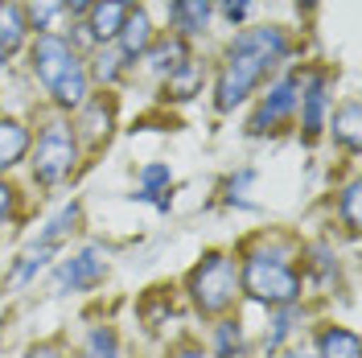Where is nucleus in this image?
Wrapping results in <instances>:
<instances>
[{
	"mask_svg": "<svg viewBox=\"0 0 362 358\" xmlns=\"http://www.w3.org/2000/svg\"><path fill=\"white\" fill-rule=\"evenodd\" d=\"M25 149H29L25 124H17V120H0V173L13 169V165L25 157Z\"/></svg>",
	"mask_w": 362,
	"mask_h": 358,
	"instance_id": "12",
	"label": "nucleus"
},
{
	"mask_svg": "<svg viewBox=\"0 0 362 358\" xmlns=\"http://www.w3.org/2000/svg\"><path fill=\"white\" fill-rule=\"evenodd\" d=\"M218 4H223L226 21H243V17H247V8H251V0H218Z\"/></svg>",
	"mask_w": 362,
	"mask_h": 358,
	"instance_id": "28",
	"label": "nucleus"
},
{
	"mask_svg": "<svg viewBox=\"0 0 362 358\" xmlns=\"http://www.w3.org/2000/svg\"><path fill=\"white\" fill-rule=\"evenodd\" d=\"M317 0H296V8H313Z\"/></svg>",
	"mask_w": 362,
	"mask_h": 358,
	"instance_id": "33",
	"label": "nucleus"
},
{
	"mask_svg": "<svg viewBox=\"0 0 362 358\" xmlns=\"http://www.w3.org/2000/svg\"><path fill=\"white\" fill-rule=\"evenodd\" d=\"M202 87V67L198 62H185L169 74V83H165V95H173V99H189L194 91Z\"/></svg>",
	"mask_w": 362,
	"mask_h": 358,
	"instance_id": "17",
	"label": "nucleus"
},
{
	"mask_svg": "<svg viewBox=\"0 0 362 358\" xmlns=\"http://www.w3.org/2000/svg\"><path fill=\"white\" fill-rule=\"evenodd\" d=\"M284 358H313V354H305V350H293V354H284Z\"/></svg>",
	"mask_w": 362,
	"mask_h": 358,
	"instance_id": "34",
	"label": "nucleus"
},
{
	"mask_svg": "<svg viewBox=\"0 0 362 358\" xmlns=\"http://www.w3.org/2000/svg\"><path fill=\"white\" fill-rule=\"evenodd\" d=\"M214 350L218 358H247V346H243V330L235 321H223L218 334H214Z\"/></svg>",
	"mask_w": 362,
	"mask_h": 358,
	"instance_id": "21",
	"label": "nucleus"
},
{
	"mask_svg": "<svg viewBox=\"0 0 362 358\" xmlns=\"http://www.w3.org/2000/svg\"><path fill=\"white\" fill-rule=\"evenodd\" d=\"M296 91H300V74H284V79H280V83H276V87L268 91V95H264V103L255 108V115H251V124H247L251 136L276 132V128H280V124H284V120L293 115L296 99H300Z\"/></svg>",
	"mask_w": 362,
	"mask_h": 358,
	"instance_id": "7",
	"label": "nucleus"
},
{
	"mask_svg": "<svg viewBox=\"0 0 362 358\" xmlns=\"http://www.w3.org/2000/svg\"><path fill=\"white\" fill-rule=\"evenodd\" d=\"M25 42V13L21 4L4 0L0 4V54H17Z\"/></svg>",
	"mask_w": 362,
	"mask_h": 358,
	"instance_id": "13",
	"label": "nucleus"
},
{
	"mask_svg": "<svg viewBox=\"0 0 362 358\" xmlns=\"http://www.w3.org/2000/svg\"><path fill=\"white\" fill-rule=\"evenodd\" d=\"M54 251H58V247H45V243H33V247H29V251L21 255V264H17V272H13V289L29 284V280H33V276H37V272H42L45 264L54 260Z\"/></svg>",
	"mask_w": 362,
	"mask_h": 358,
	"instance_id": "16",
	"label": "nucleus"
},
{
	"mask_svg": "<svg viewBox=\"0 0 362 358\" xmlns=\"http://www.w3.org/2000/svg\"><path fill=\"white\" fill-rule=\"evenodd\" d=\"M284 54H288V37H284L276 25L239 33L235 42L226 45V62H223V70H218V83H214V108H218V112L239 108L251 91L264 83V74H268Z\"/></svg>",
	"mask_w": 362,
	"mask_h": 358,
	"instance_id": "1",
	"label": "nucleus"
},
{
	"mask_svg": "<svg viewBox=\"0 0 362 358\" xmlns=\"http://www.w3.org/2000/svg\"><path fill=\"white\" fill-rule=\"evenodd\" d=\"M62 13H66V4H62V0H29V21H25V25H33L37 33H49V29L58 25Z\"/></svg>",
	"mask_w": 362,
	"mask_h": 358,
	"instance_id": "20",
	"label": "nucleus"
},
{
	"mask_svg": "<svg viewBox=\"0 0 362 358\" xmlns=\"http://www.w3.org/2000/svg\"><path fill=\"white\" fill-rule=\"evenodd\" d=\"M0 62H4V54H0Z\"/></svg>",
	"mask_w": 362,
	"mask_h": 358,
	"instance_id": "36",
	"label": "nucleus"
},
{
	"mask_svg": "<svg viewBox=\"0 0 362 358\" xmlns=\"http://www.w3.org/2000/svg\"><path fill=\"white\" fill-rule=\"evenodd\" d=\"M87 13H90V25H87L90 37H95V42H103V45L119 37V29H124V17H128V8H124L119 0H95Z\"/></svg>",
	"mask_w": 362,
	"mask_h": 358,
	"instance_id": "9",
	"label": "nucleus"
},
{
	"mask_svg": "<svg viewBox=\"0 0 362 358\" xmlns=\"http://www.w3.org/2000/svg\"><path fill=\"white\" fill-rule=\"evenodd\" d=\"M140 181H144L140 198H157V206H169V198H160V185H169V181H173V173H169V165H144V173H140Z\"/></svg>",
	"mask_w": 362,
	"mask_h": 358,
	"instance_id": "24",
	"label": "nucleus"
},
{
	"mask_svg": "<svg viewBox=\"0 0 362 358\" xmlns=\"http://www.w3.org/2000/svg\"><path fill=\"white\" fill-rule=\"evenodd\" d=\"M33 74L54 95L58 108H83L87 103V70L78 62L74 45L58 33H42L33 45Z\"/></svg>",
	"mask_w": 362,
	"mask_h": 358,
	"instance_id": "2",
	"label": "nucleus"
},
{
	"mask_svg": "<svg viewBox=\"0 0 362 358\" xmlns=\"http://www.w3.org/2000/svg\"><path fill=\"white\" fill-rule=\"evenodd\" d=\"M189 292H194L198 313L214 317L223 309H230V301L239 292V272H235V264L226 255H206L202 264L189 272Z\"/></svg>",
	"mask_w": 362,
	"mask_h": 358,
	"instance_id": "4",
	"label": "nucleus"
},
{
	"mask_svg": "<svg viewBox=\"0 0 362 358\" xmlns=\"http://www.w3.org/2000/svg\"><path fill=\"white\" fill-rule=\"evenodd\" d=\"M243 289H247V296L259 301V305L288 309L296 296H300V276H296L293 264L280 260V255H251L247 268H243Z\"/></svg>",
	"mask_w": 362,
	"mask_h": 358,
	"instance_id": "3",
	"label": "nucleus"
},
{
	"mask_svg": "<svg viewBox=\"0 0 362 358\" xmlns=\"http://www.w3.org/2000/svg\"><path fill=\"white\" fill-rule=\"evenodd\" d=\"M119 4H124V8H128V4H132V0H119Z\"/></svg>",
	"mask_w": 362,
	"mask_h": 358,
	"instance_id": "35",
	"label": "nucleus"
},
{
	"mask_svg": "<svg viewBox=\"0 0 362 358\" xmlns=\"http://www.w3.org/2000/svg\"><path fill=\"white\" fill-rule=\"evenodd\" d=\"M321 358H362V346L350 330H338L334 325V330L321 334Z\"/></svg>",
	"mask_w": 362,
	"mask_h": 358,
	"instance_id": "15",
	"label": "nucleus"
},
{
	"mask_svg": "<svg viewBox=\"0 0 362 358\" xmlns=\"http://www.w3.org/2000/svg\"><path fill=\"white\" fill-rule=\"evenodd\" d=\"M74 161H78L74 132L66 124H58V120L45 124V132L37 136V153H33V178L42 185H54V181H62L74 169Z\"/></svg>",
	"mask_w": 362,
	"mask_h": 358,
	"instance_id": "5",
	"label": "nucleus"
},
{
	"mask_svg": "<svg viewBox=\"0 0 362 358\" xmlns=\"http://www.w3.org/2000/svg\"><path fill=\"white\" fill-rule=\"evenodd\" d=\"M210 4H214V0H173L169 21H173V29H177V37L202 33L206 21H210Z\"/></svg>",
	"mask_w": 362,
	"mask_h": 358,
	"instance_id": "11",
	"label": "nucleus"
},
{
	"mask_svg": "<svg viewBox=\"0 0 362 358\" xmlns=\"http://www.w3.org/2000/svg\"><path fill=\"white\" fill-rule=\"evenodd\" d=\"M29 358H58V346H54V342H42V346L29 350Z\"/></svg>",
	"mask_w": 362,
	"mask_h": 358,
	"instance_id": "30",
	"label": "nucleus"
},
{
	"mask_svg": "<svg viewBox=\"0 0 362 358\" xmlns=\"http://www.w3.org/2000/svg\"><path fill=\"white\" fill-rule=\"evenodd\" d=\"M119 54L124 58H140L148 45H153V21H148V13H140V8H128V17H124V29H119Z\"/></svg>",
	"mask_w": 362,
	"mask_h": 358,
	"instance_id": "10",
	"label": "nucleus"
},
{
	"mask_svg": "<svg viewBox=\"0 0 362 358\" xmlns=\"http://www.w3.org/2000/svg\"><path fill=\"white\" fill-rule=\"evenodd\" d=\"M83 132L99 144V140H107V132H112V103L103 108L99 99L95 103H87V124H83Z\"/></svg>",
	"mask_w": 362,
	"mask_h": 358,
	"instance_id": "23",
	"label": "nucleus"
},
{
	"mask_svg": "<svg viewBox=\"0 0 362 358\" xmlns=\"http://www.w3.org/2000/svg\"><path fill=\"white\" fill-rule=\"evenodd\" d=\"M62 4H66L70 13H87V8L95 4V0H62Z\"/></svg>",
	"mask_w": 362,
	"mask_h": 358,
	"instance_id": "31",
	"label": "nucleus"
},
{
	"mask_svg": "<svg viewBox=\"0 0 362 358\" xmlns=\"http://www.w3.org/2000/svg\"><path fill=\"white\" fill-rule=\"evenodd\" d=\"M358 185H346V190H341V219H346V226H350V231H358Z\"/></svg>",
	"mask_w": 362,
	"mask_h": 358,
	"instance_id": "26",
	"label": "nucleus"
},
{
	"mask_svg": "<svg viewBox=\"0 0 362 358\" xmlns=\"http://www.w3.org/2000/svg\"><path fill=\"white\" fill-rule=\"evenodd\" d=\"M83 358H119V337H115L112 325H95L87 334V346H83Z\"/></svg>",
	"mask_w": 362,
	"mask_h": 358,
	"instance_id": "19",
	"label": "nucleus"
},
{
	"mask_svg": "<svg viewBox=\"0 0 362 358\" xmlns=\"http://www.w3.org/2000/svg\"><path fill=\"white\" fill-rule=\"evenodd\" d=\"M74 223H78V202H70V206H62L54 219H49V226L42 231V239L37 243H45V247H58L62 239H66L70 231H74Z\"/></svg>",
	"mask_w": 362,
	"mask_h": 358,
	"instance_id": "18",
	"label": "nucleus"
},
{
	"mask_svg": "<svg viewBox=\"0 0 362 358\" xmlns=\"http://www.w3.org/2000/svg\"><path fill=\"white\" fill-rule=\"evenodd\" d=\"M334 136H338L350 153L358 149V103H354V99H350L338 115H334Z\"/></svg>",
	"mask_w": 362,
	"mask_h": 358,
	"instance_id": "22",
	"label": "nucleus"
},
{
	"mask_svg": "<svg viewBox=\"0 0 362 358\" xmlns=\"http://www.w3.org/2000/svg\"><path fill=\"white\" fill-rule=\"evenodd\" d=\"M189 62V50H185V37H165V42L153 45V70L157 74H173L177 67Z\"/></svg>",
	"mask_w": 362,
	"mask_h": 358,
	"instance_id": "14",
	"label": "nucleus"
},
{
	"mask_svg": "<svg viewBox=\"0 0 362 358\" xmlns=\"http://www.w3.org/2000/svg\"><path fill=\"white\" fill-rule=\"evenodd\" d=\"M107 276V251L99 243H87L78 255H70L62 268L54 272V292H83L95 289Z\"/></svg>",
	"mask_w": 362,
	"mask_h": 358,
	"instance_id": "6",
	"label": "nucleus"
},
{
	"mask_svg": "<svg viewBox=\"0 0 362 358\" xmlns=\"http://www.w3.org/2000/svg\"><path fill=\"white\" fill-rule=\"evenodd\" d=\"M173 358H202V350H198V346H181Z\"/></svg>",
	"mask_w": 362,
	"mask_h": 358,
	"instance_id": "32",
	"label": "nucleus"
},
{
	"mask_svg": "<svg viewBox=\"0 0 362 358\" xmlns=\"http://www.w3.org/2000/svg\"><path fill=\"white\" fill-rule=\"evenodd\" d=\"M300 91H305V95H300L296 103H305V115H300V120H305V136L313 140V136L325 128V108H329V79H325L321 70H313V74L305 79V87H300Z\"/></svg>",
	"mask_w": 362,
	"mask_h": 358,
	"instance_id": "8",
	"label": "nucleus"
},
{
	"mask_svg": "<svg viewBox=\"0 0 362 358\" xmlns=\"http://www.w3.org/2000/svg\"><path fill=\"white\" fill-rule=\"evenodd\" d=\"M95 74H99L103 83H115V79H119V54H112V50H107V54H99V67H95Z\"/></svg>",
	"mask_w": 362,
	"mask_h": 358,
	"instance_id": "27",
	"label": "nucleus"
},
{
	"mask_svg": "<svg viewBox=\"0 0 362 358\" xmlns=\"http://www.w3.org/2000/svg\"><path fill=\"white\" fill-rule=\"evenodd\" d=\"M288 330H293V305H288V309H280V313L272 317V330L264 334V350L272 354V350H276V346L288 337Z\"/></svg>",
	"mask_w": 362,
	"mask_h": 358,
	"instance_id": "25",
	"label": "nucleus"
},
{
	"mask_svg": "<svg viewBox=\"0 0 362 358\" xmlns=\"http://www.w3.org/2000/svg\"><path fill=\"white\" fill-rule=\"evenodd\" d=\"M8 214H13V185H4V181H0V223H4Z\"/></svg>",
	"mask_w": 362,
	"mask_h": 358,
	"instance_id": "29",
	"label": "nucleus"
}]
</instances>
